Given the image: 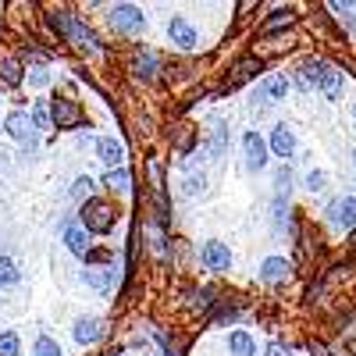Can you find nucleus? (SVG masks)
<instances>
[{
    "label": "nucleus",
    "mask_w": 356,
    "mask_h": 356,
    "mask_svg": "<svg viewBox=\"0 0 356 356\" xmlns=\"http://www.w3.org/2000/svg\"><path fill=\"white\" fill-rule=\"evenodd\" d=\"M289 275H292V264L282 260V257H267V260L260 264V278H264V282H285Z\"/></svg>",
    "instance_id": "nucleus-14"
},
{
    "label": "nucleus",
    "mask_w": 356,
    "mask_h": 356,
    "mask_svg": "<svg viewBox=\"0 0 356 356\" xmlns=\"http://www.w3.org/2000/svg\"><path fill=\"white\" fill-rule=\"evenodd\" d=\"M353 161H356V150H353Z\"/></svg>",
    "instance_id": "nucleus-37"
},
{
    "label": "nucleus",
    "mask_w": 356,
    "mask_h": 356,
    "mask_svg": "<svg viewBox=\"0 0 356 356\" xmlns=\"http://www.w3.org/2000/svg\"><path fill=\"white\" fill-rule=\"evenodd\" d=\"M307 186H310V193H324V189H328V175H324V171H310Z\"/></svg>",
    "instance_id": "nucleus-30"
},
{
    "label": "nucleus",
    "mask_w": 356,
    "mask_h": 356,
    "mask_svg": "<svg viewBox=\"0 0 356 356\" xmlns=\"http://www.w3.org/2000/svg\"><path fill=\"white\" fill-rule=\"evenodd\" d=\"M203 186H207L203 178H186V186H182V189H186V196H196V193H200Z\"/></svg>",
    "instance_id": "nucleus-33"
},
{
    "label": "nucleus",
    "mask_w": 356,
    "mask_h": 356,
    "mask_svg": "<svg viewBox=\"0 0 356 356\" xmlns=\"http://www.w3.org/2000/svg\"><path fill=\"white\" fill-rule=\"evenodd\" d=\"M97 154H100V161L104 164H111V171L122 164V157H125V150H122V143H118L114 136H100L97 139Z\"/></svg>",
    "instance_id": "nucleus-13"
},
{
    "label": "nucleus",
    "mask_w": 356,
    "mask_h": 356,
    "mask_svg": "<svg viewBox=\"0 0 356 356\" xmlns=\"http://www.w3.org/2000/svg\"><path fill=\"white\" fill-rule=\"evenodd\" d=\"M107 189H114V193H129L132 189V175L125 171V168H114V171H107Z\"/></svg>",
    "instance_id": "nucleus-21"
},
{
    "label": "nucleus",
    "mask_w": 356,
    "mask_h": 356,
    "mask_svg": "<svg viewBox=\"0 0 356 356\" xmlns=\"http://www.w3.org/2000/svg\"><path fill=\"white\" fill-rule=\"evenodd\" d=\"M228 353L232 356H257V346H253V339L246 332H232L228 335Z\"/></svg>",
    "instance_id": "nucleus-18"
},
{
    "label": "nucleus",
    "mask_w": 356,
    "mask_h": 356,
    "mask_svg": "<svg viewBox=\"0 0 356 356\" xmlns=\"http://www.w3.org/2000/svg\"><path fill=\"white\" fill-rule=\"evenodd\" d=\"M86 285H93L100 292H111L114 289V271H100V267H86Z\"/></svg>",
    "instance_id": "nucleus-19"
},
{
    "label": "nucleus",
    "mask_w": 356,
    "mask_h": 356,
    "mask_svg": "<svg viewBox=\"0 0 356 356\" xmlns=\"http://www.w3.org/2000/svg\"><path fill=\"white\" fill-rule=\"evenodd\" d=\"M264 356H292V353H289V349H285L282 342H271V346L264 349Z\"/></svg>",
    "instance_id": "nucleus-34"
},
{
    "label": "nucleus",
    "mask_w": 356,
    "mask_h": 356,
    "mask_svg": "<svg viewBox=\"0 0 356 356\" xmlns=\"http://www.w3.org/2000/svg\"><path fill=\"white\" fill-rule=\"evenodd\" d=\"M50 118H54V125H61V129H79V125H86V111L79 107V104H72V100H57V104H50Z\"/></svg>",
    "instance_id": "nucleus-3"
},
{
    "label": "nucleus",
    "mask_w": 356,
    "mask_h": 356,
    "mask_svg": "<svg viewBox=\"0 0 356 356\" xmlns=\"http://www.w3.org/2000/svg\"><path fill=\"white\" fill-rule=\"evenodd\" d=\"M22 353V342L15 332H0V356H18Z\"/></svg>",
    "instance_id": "nucleus-26"
},
{
    "label": "nucleus",
    "mask_w": 356,
    "mask_h": 356,
    "mask_svg": "<svg viewBox=\"0 0 356 356\" xmlns=\"http://www.w3.org/2000/svg\"><path fill=\"white\" fill-rule=\"evenodd\" d=\"M72 200H79V203H86V200H93V178H75L72 182Z\"/></svg>",
    "instance_id": "nucleus-24"
},
{
    "label": "nucleus",
    "mask_w": 356,
    "mask_h": 356,
    "mask_svg": "<svg viewBox=\"0 0 356 356\" xmlns=\"http://www.w3.org/2000/svg\"><path fill=\"white\" fill-rule=\"evenodd\" d=\"M61 235H65V246L75 253V257H89V232L82 228V225H75V221H68L65 228H61Z\"/></svg>",
    "instance_id": "nucleus-9"
},
{
    "label": "nucleus",
    "mask_w": 356,
    "mask_h": 356,
    "mask_svg": "<svg viewBox=\"0 0 356 356\" xmlns=\"http://www.w3.org/2000/svg\"><path fill=\"white\" fill-rule=\"evenodd\" d=\"M33 356H61V346H57L50 335H40L33 346Z\"/></svg>",
    "instance_id": "nucleus-25"
},
{
    "label": "nucleus",
    "mask_w": 356,
    "mask_h": 356,
    "mask_svg": "<svg viewBox=\"0 0 356 356\" xmlns=\"http://www.w3.org/2000/svg\"><path fill=\"white\" fill-rule=\"evenodd\" d=\"M253 72H260V65H257V61H239L232 75H235V82H243V79H246V75H253Z\"/></svg>",
    "instance_id": "nucleus-31"
},
{
    "label": "nucleus",
    "mask_w": 356,
    "mask_h": 356,
    "mask_svg": "<svg viewBox=\"0 0 356 356\" xmlns=\"http://www.w3.org/2000/svg\"><path fill=\"white\" fill-rule=\"evenodd\" d=\"M243 154H246L250 171H260L267 164V146H264V136L260 132H246L243 136Z\"/></svg>",
    "instance_id": "nucleus-8"
},
{
    "label": "nucleus",
    "mask_w": 356,
    "mask_h": 356,
    "mask_svg": "<svg viewBox=\"0 0 356 356\" xmlns=\"http://www.w3.org/2000/svg\"><path fill=\"white\" fill-rule=\"evenodd\" d=\"M200 260L203 267H211V271H228V264H232V250L218 239H211L203 250H200Z\"/></svg>",
    "instance_id": "nucleus-7"
},
{
    "label": "nucleus",
    "mask_w": 356,
    "mask_h": 356,
    "mask_svg": "<svg viewBox=\"0 0 356 356\" xmlns=\"http://www.w3.org/2000/svg\"><path fill=\"white\" fill-rule=\"evenodd\" d=\"M111 25L118 33H139L143 29V11L136 4H114L111 8Z\"/></svg>",
    "instance_id": "nucleus-4"
},
{
    "label": "nucleus",
    "mask_w": 356,
    "mask_h": 356,
    "mask_svg": "<svg viewBox=\"0 0 356 356\" xmlns=\"http://www.w3.org/2000/svg\"><path fill=\"white\" fill-rule=\"evenodd\" d=\"M271 211H275V225H278V232H285L289 228V196H275V203H271Z\"/></svg>",
    "instance_id": "nucleus-23"
},
{
    "label": "nucleus",
    "mask_w": 356,
    "mask_h": 356,
    "mask_svg": "<svg viewBox=\"0 0 356 356\" xmlns=\"http://www.w3.org/2000/svg\"><path fill=\"white\" fill-rule=\"evenodd\" d=\"M285 93H289V79L285 75H267L264 79V89H260L264 100H282Z\"/></svg>",
    "instance_id": "nucleus-17"
},
{
    "label": "nucleus",
    "mask_w": 356,
    "mask_h": 356,
    "mask_svg": "<svg viewBox=\"0 0 356 356\" xmlns=\"http://www.w3.org/2000/svg\"><path fill=\"white\" fill-rule=\"evenodd\" d=\"M211 125H214V136H211V154H214V157H221V154H225V122H218V118H214Z\"/></svg>",
    "instance_id": "nucleus-27"
},
{
    "label": "nucleus",
    "mask_w": 356,
    "mask_h": 356,
    "mask_svg": "<svg viewBox=\"0 0 356 356\" xmlns=\"http://www.w3.org/2000/svg\"><path fill=\"white\" fill-rule=\"evenodd\" d=\"M4 132L11 136V139H18V143H33V136H36V125H33V114H25V111H15V114H8V122H4Z\"/></svg>",
    "instance_id": "nucleus-5"
},
{
    "label": "nucleus",
    "mask_w": 356,
    "mask_h": 356,
    "mask_svg": "<svg viewBox=\"0 0 356 356\" xmlns=\"http://www.w3.org/2000/svg\"><path fill=\"white\" fill-rule=\"evenodd\" d=\"M168 36L175 40L178 50H193V47H196V29H193L186 18H171V22H168Z\"/></svg>",
    "instance_id": "nucleus-10"
},
{
    "label": "nucleus",
    "mask_w": 356,
    "mask_h": 356,
    "mask_svg": "<svg viewBox=\"0 0 356 356\" xmlns=\"http://www.w3.org/2000/svg\"><path fill=\"white\" fill-rule=\"evenodd\" d=\"M353 114H356V107H353Z\"/></svg>",
    "instance_id": "nucleus-39"
},
{
    "label": "nucleus",
    "mask_w": 356,
    "mask_h": 356,
    "mask_svg": "<svg viewBox=\"0 0 356 356\" xmlns=\"http://www.w3.org/2000/svg\"><path fill=\"white\" fill-rule=\"evenodd\" d=\"M310 353H314V356H332V353H328V349H324L321 342H310Z\"/></svg>",
    "instance_id": "nucleus-36"
},
{
    "label": "nucleus",
    "mask_w": 356,
    "mask_h": 356,
    "mask_svg": "<svg viewBox=\"0 0 356 356\" xmlns=\"http://www.w3.org/2000/svg\"><path fill=\"white\" fill-rule=\"evenodd\" d=\"M328 221L335 228H353L356 225V196H339L332 207H328Z\"/></svg>",
    "instance_id": "nucleus-6"
},
{
    "label": "nucleus",
    "mask_w": 356,
    "mask_h": 356,
    "mask_svg": "<svg viewBox=\"0 0 356 356\" xmlns=\"http://www.w3.org/2000/svg\"><path fill=\"white\" fill-rule=\"evenodd\" d=\"M0 164H4V157H0Z\"/></svg>",
    "instance_id": "nucleus-38"
},
{
    "label": "nucleus",
    "mask_w": 356,
    "mask_h": 356,
    "mask_svg": "<svg viewBox=\"0 0 356 356\" xmlns=\"http://www.w3.org/2000/svg\"><path fill=\"white\" fill-rule=\"evenodd\" d=\"M161 68V57L154 50H136V61H132V75L136 79H154Z\"/></svg>",
    "instance_id": "nucleus-12"
},
{
    "label": "nucleus",
    "mask_w": 356,
    "mask_h": 356,
    "mask_svg": "<svg viewBox=\"0 0 356 356\" xmlns=\"http://www.w3.org/2000/svg\"><path fill=\"white\" fill-rule=\"evenodd\" d=\"M72 332H75V342L89 346V342H97V339H100V332H104V324H100L97 317H79Z\"/></svg>",
    "instance_id": "nucleus-15"
},
{
    "label": "nucleus",
    "mask_w": 356,
    "mask_h": 356,
    "mask_svg": "<svg viewBox=\"0 0 356 356\" xmlns=\"http://www.w3.org/2000/svg\"><path fill=\"white\" fill-rule=\"evenodd\" d=\"M271 150H275L278 157H292V150H296V136H292V129L278 125V129L271 132Z\"/></svg>",
    "instance_id": "nucleus-16"
},
{
    "label": "nucleus",
    "mask_w": 356,
    "mask_h": 356,
    "mask_svg": "<svg viewBox=\"0 0 356 356\" xmlns=\"http://www.w3.org/2000/svg\"><path fill=\"white\" fill-rule=\"evenodd\" d=\"M292 11H275L271 18H267V25H264V33L271 36V33H282V29H292Z\"/></svg>",
    "instance_id": "nucleus-22"
},
{
    "label": "nucleus",
    "mask_w": 356,
    "mask_h": 356,
    "mask_svg": "<svg viewBox=\"0 0 356 356\" xmlns=\"http://www.w3.org/2000/svg\"><path fill=\"white\" fill-rule=\"evenodd\" d=\"M33 125H36V129L50 125V104H47V100H36V111H33Z\"/></svg>",
    "instance_id": "nucleus-29"
},
{
    "label": "nucleus",
    "mask_w": 356,
    "mask_h": 356,
    "mask_svg": "<svg viewBox=\"0 0 356 356\" xmlns=\"http://www.w3.org/2000/svg\"><path fill=\"white\" fill-rule=\"evenodd\" d=\"M275 182H278V193H282V196H289V193H292V189H289V186H292V171H289V168H278Z\"/></svg>",
    "instance_id": "nucleus-32"
},
{
    "label": "nucleus",
    "mask_w": 356,
    "mask_h": 356,
    "mask_svg": "<svg viewBox=\"0 0 356 356\" xmlns=\"http://www.w3.org/2000/svg\"><path fill=\"white\" fill-rule=\"evenodd\" d=\"M0 285H18V267L11 260H0Z\"/></svg>",
    "instance_id": "nucleus-28"
},
{
    "label": "nucleus",
    "mask_w": 356,
    "mask_h": 356,
    "mask_svg": "<svg viewBox=\"0 0 356 356\" xmlns=\"http://www.w3.org/2000/svg\"><path fill=\"white\" fill-rule=\"evenodd\" d=\"M314 86L321 89L324 97H339V93H342V75H339V68H332V65H324V61H321Z\"/></svg>",
    "instance_id": "nucleus-11"
},
{
    "label": "nucleus",
    "mask_w": 356,
    "mask_h": 356,
    "mask_svg": "<svg viewBox=\"0 0 356 356\" xmlns=\"http://www.w3.org/2000/svg\"><path fill=\"white\" fill-rule=\"evenodd\" d=\"M57 29H61V36L72 40L79 50H100V40L89 33V29H86L79 18H72V15H57Z\"/></svg>",
    "instance_id": "nucleus-2"
},
{
    "label": "nucleus",
    "mask_w": 356,
    "mask_h": 356,
    "mask_svg": "<svg viewBox=\"0 0 356 356\" xmlns=\"http://www.w3.org/2000/svg\"><path fill=\"white\" fill-rule=\"evenodd\" d=\"M29 82H33V86H47L50 79H47V68H36L33 75H29Z\"/></svg>",
    "instance_id": "nucleus-35"
},
{
    "label": "nucleus",
    "mask_w": 356,
    "mask_h": 356,
    "mask_svg": "<svg viewBox=\"0 0 356 356\" xmlns=\"http://www.w3.org/2000/svg\"><path fill=\"white\" fill-rule=\"evenodd\" d=\"M82 221H86V232H97V235H107L118 221V211H114V203L93 196V200H86L82 203Z\"/></svg>",
    "instance_id": "nucleus-1"
},
{
    "label": "nucleus",
    "mask_w": 356,
    "mask_h": 356,
    "mask_svg": "<svg viewBox=\"0 0 356 356\" xmlns=\"http://www.w3.org/2000/svg\"><path fill=\"white\" fill-rule=\"evenodd\" d=\"M0 82L4 86H18L22 82V65L15 57H0Z\"/></svg>",
    "instance_id": "nucleus-20"
}]
</instances>
